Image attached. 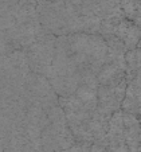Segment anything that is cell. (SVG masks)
Segmentation results:
<instances>
[{
    "label": "cell",
    "instance_id": "15",
    "mask_svg": "<svg viewBox=\"0 0 141 152\" xmlns=\"http://www.w3.org/2000/svg\"><path fill=\"white\" fill-rule=\"evenodd\" d=\"M3 149L4 152H43L42 144L30 140L24 132L14 136L7 143H4Z\"/></svg>",
    "mask_w": 141,
    "mask_h": 152
},
{
    "label": "cell",
    "instance_id": "7",
    "mask_svg": "<svg viewBox=\"0 0 141 152\" xmlns=\"http://www.w3.org/2000/svg\"><path fill=\"white\" fill-rule=\"evenodd\" d=\"M57 51V37L44 32L26 50V57L31 73L49 77Z\"/></svg>",
    "mask_w": 141,
    "mask_h": 152
},
{
    "label": "cell",
    "instance_id": "4",
    "mask_svg": "<svg viewBox=\"0 0 141 152\" xmlns=\"http://www.w3.org/2000/svg\"><path fill=\"white\" fill-rule=\"evenodd\" d=\"M59 105L66 116L69 128L71 129L75 141L92 145L93 136L90 124H92L93 115L97 110V108L86 105L75 94L67 96V97H59Z\"/></svg>",
    "mask_w": 141,
    "mask_h": 152
},
{
    "label": "cell",
    "instance_id": "14",
    "mask_svg": "<svg viewBox=\"0 0 141 152\" xmlns=\"http://www.w3.org/2000/svg\"><path fill=\"white\" fill-rule=\"evenodd\" d=\"M112 116L108 115V113L101 112L97 108V110H95L94 115H93L92 124H90L92 136H93V144H98V145H102V147L106 145L108 129H109V123H110Z\"/></svg>",
    "mask_w": 141,
    "mask_h": 152
},
{
    "label": "cell",
    "instance_id": "18",
    "mask_svg": "<svg viewBox=\"0 0 141 152\" xmlns=\"http://www.w3.org/2000/svg\"><path fill=\"white\" fill-rule=\"evenodd\" d=\"M137 49L141 50V39H140V42H138V45H137Z\"/></svg>",
    "mask_w": 141,
    "mask_h": 152
},
{
    "label": "cell",
    "instance_id": "1",
    "mask_svg": "<svg viewBox=\"0 0 141 152\" xmlns=\"http://www.w3.org/2000/svg\"><path fill=\"white\" fill-rule=\"evenodd\" d=\"M70 53L82 73L84 82H98L97 75L104 66L108 57V43L97 34H73L66 35Z\"/></svg>",
    "mask_w": 141,
    "mask_h": 152
},
{
    "label": "cell",
    "instance_id": "12",
    "mask_svg": "<svg viewBox=\"0 0 141 152\" xmlns=\"http://www.w3.org/2000/svg\"><path fill=\"white\" fill-rule=\"evenodd\" d=\"M125 80H126V65L112 62V61H105L104 66L101 67L97 75L98 85L101 86L116 85Z\"/></svg>",
    "mask_w": 141,
    "mask_h": 152
},
{
    "label": "cell",
    "instance_id": "22",
    "mask_svg": "<svg viewBox=\"0 0 141 152\" xmlns=\"http://www.w3.org/2000/svg\"><path fill=\"white\" fill-rule=\"evenodd\" d=\"M140 125H141V117H140Z\"/></svg>",
    "mask_w": 141,
    "mask_h": 152
},
{
    "label": "cell",
    "instance_id": "3",
    "mask_svg": "<svg viewBox=\"0 0 141 152\" xmlns=\"http://www.w3.org/2000/svg\"><path fill=\"white\" fill-rule=\"evenodd\" d=\"M38 15L42 27L57 38L81 32V16L65 0H38Z\"/></svg>",
    "mask_w": 141,
    "mask_h": 152
},
{
    "label": "cell",
    "instance_id": "6",
    "mask_svg": "<svg viewBox=\"0 0 141 152\" xmlns=\"http://www.w3.org/2000/svg\"><path fill=\"white\" fill-rule=\"evenodd\" d=\"M20 101L27 108H40L49 112L51 108L59 105V96L55 93L47 77L31 73L23 88Z\"/></svg>",
    "mask_w": 141,
    "mask_h": 152
},
{
    "label": "cell",
    "instance_id": "13",
    "mask_svg": "<svg viewBox=\"0 0 141 152\" xmlns=\"http://www.w3.org/2000/svg\"><path fill=\"white\" fill-rule=\"evenodd\" d=\"M122 118H124V133L128 149L129 152H134L141 145L140 118L125 112H122Z\"/></svg>",
    "mask_w": 141,
    "mask_h": 152
},
{
    "label": "cell",
    "instance_id": "9",
    "mask_svg": "<svg viewBox=\"0 0 141 152\" xmlns=\"http://www.w3.org/2000/svg\"><path fill=\"white\" fill-rule=\"evenodd\" d=\"M125 92H126V80L120 83H116V85H98L97 108L101 112L108 113L110 116L114 115L116 112H120L121 106H122V101H124L125 97Z\"/></svg>",
    "mask_w": 141,
    "mask_h": 152
},
{
    "label": "cell",
    "instance_id": "8",
    "mask_svg": "<svg viewBox=\"0 0 141 152\" xmlns=\"http://www.w3.org/2000/svg\"><path fill=\"white\" fill-rule=\"evenodd\" d=\"M27 109L22 101L0 104V143H4L14 136L24 132Z\"/></svg>",
    "mask_w": 141,
    "mask_h": 152
},
{
    "label": "cell",
    "instance_id": "19",
    "mask_svg": "<svg viewBox=\"0 0 141 152\" xmlns=\"http://www.w3.org/2000/svg\"><path fill=\"white\" fill-rule=\"evenodd\" d=\"M0 152H4V149H3V145H1V143H0Z\"/></svg>",
    "mask_w": 141,
    "mask_h": 152
},
{
    "label": "cell",
    "instance_id": "17",
    "mask_svg": "<svg viewBox=\"0 0 141 152\" xmlns=\"http://www.w3.org/2000/svg\"><path fill=\"white\" fill-rule=\"evenodd\" d=\"M90 145L89 144H84V143H75L71 148H69L66 152H89Z\"/></svg>",
    "mask_w": 141,
    "mask_h": 152
},
{
    "label": "cell",
    "instance_id": "2",
    "mask_svg": "<svg viewBox=\"0 0 141 152\" xmlns=\"http://www.w3.org/2000/svg\"><path fill=\"white\" fill-rule=\"evenodd\" d=\"M47 80L59 97L74 94L82 83V73L69 50L66 37L57 38V51Z\"/></svg>",
    "mask_w": 141,
    "mask_h": 152
},
{
    "label": "cell",
    "instance_id": "16",
    "mask_svg": "<svg viewBox=\"0 0 141 152\" xmlns=\"http://www.w3.org/2000/svg\"><path fill=\"white\" fill-rule=\"evenodd\" d=\"M126 63V81L137 80L141 82V50H129L125 55Z\"/></svg>",
    "mask_w": 141,
    "mask_h": 152
},
{
    "label": "cell",
    "instance_id": "10",
    "mask_svg": "<svg viewBox=\"0 0 141 152\" xmlns=\"http://www.w3.org/2000/svg\"><path fill=\"white\" fill-rule=\"evenodd\" d=\"M105 148L108 149V152H129L125 141L122 110L116 112L110 118Z\"/></svg>",
    "mask_w": 141,
    "mask_h": 152
},
{
    "label": "cell",
    "instance_id": "21",
    "mask_svg": "<svg viewBox=\"0 0 141 152\" xmlns=\"http://www.w3.org/2000/svg\"><path fill=\"white\" fill-rule=\"evenodd\" d=\"M66 151H67V149H66ZM66 151H60V152H66ZM43 152H44V151H43Z\"/></svg>",
    "mask_w": 141,
    "mask_h": 152
},
{
    "label": "cell",
    "instance_id": "11",
    "mask_svg": "<svg viewBox=\"0 0 141 152\" xmlns=\"http://www.w3.org/2000/svg\"><path fill=\"white\" fill-rule=\"evenodd\" d=\"M121 110L125 113L141 117V82L137 80L126 81V92L122 101Z\"/></svg>",
    "mask_w": 141,
    "mask_h": 152
},
{
    "label": "cell",
    "instance_id": "20",
    "mask_svg": "<svg viewBox=\"0 0 141 152\" xmlns=\"http://www.w3.org/2000/svg\"><path fill=\"white\" fill-rule=\"evenodd\" d=\"M134 152H141V145H140V147H138V148H137V149H136V151H134Z\"/></svg>",
    "mask_w": 141,
    "mask_h": 152
},
{
    "label": "cell",
    "instance_id": "5",
    "mask_svg": "<svg viewBox=\"0 0 141 152\" xmlns=\"http://www.w3.org/2000/svg\"><path fill=\"white\" fill-rule=\"evenodd\" d=\"M75 141L71 129L69 128L66 116L60 105H57L47 113V123L44 126L40 144L44 152H60L71 148Z\"/></svg>",
    "mask_w": 141,
    "mask_h": 152
}]
</instances>
